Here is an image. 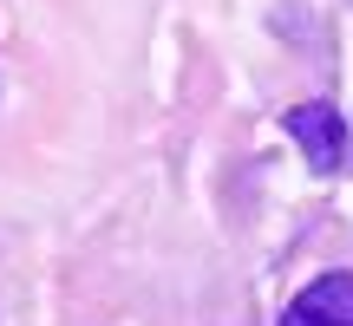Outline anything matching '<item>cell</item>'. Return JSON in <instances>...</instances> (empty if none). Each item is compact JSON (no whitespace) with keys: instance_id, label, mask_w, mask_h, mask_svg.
<instances>
[{"instance_id":"1","label":"cell","mask_w":353,"mask_h":326,"mask_svg":"<svg viewBox=\"0 0 353 326\" xmlns=\"http://www.w3.org/2000/svg\"><path fill=\"white\" fill-rule=\"evenodd\" d=\"M288 138L301 144V157H307L314 176H334L347 163V118L334 111V105H294L288 111Z\"/></svg>"},{"instance_id":"2","label":"cell","mask_w":353,"mask_h":326,"mask_svg":"<svg viewBox=\"0 0 353 326\" xmlns=\"http://www.w3.org/2000/svg\"><path fill=\"white\" fill-rule=\"evenodd\" d=\"M281 326H353V274H321L294 294Z\"/></svg>"}]
</instances>
